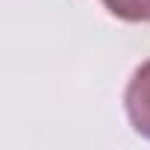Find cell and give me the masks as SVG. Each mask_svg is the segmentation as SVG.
<instances>
[{"instance_id": "6da1fadb", "label": "cell", "mask_w": 150, "mask_h": 150, "mask_svg": "<svg viewBox=\"0 0 150 150\" xmlns=\"http://www.w3.org/2000/svg\"><path fill=\"white\" fill-rule=\"evenodd\" d=\"M124 103H127L132 129L138 135L150 138V62L135 68L132 80L127 86V94H124Z\"/></svg>"}, {"instance_id": "7a4b0ae2", "label": "cell", "mask_w": 150, "mask_h": 150, "mask_svg": "<svg viewBox=\"0 0 150 150\" xmlns=\"http://www.w3.org/2000/svg\"><path fill=\"white\" fill-rule=\"evenodd\" d=\"M103 6H106L115 18L129 21V24L150 21V0H103Z\"/></svg>"}]
</instances>
